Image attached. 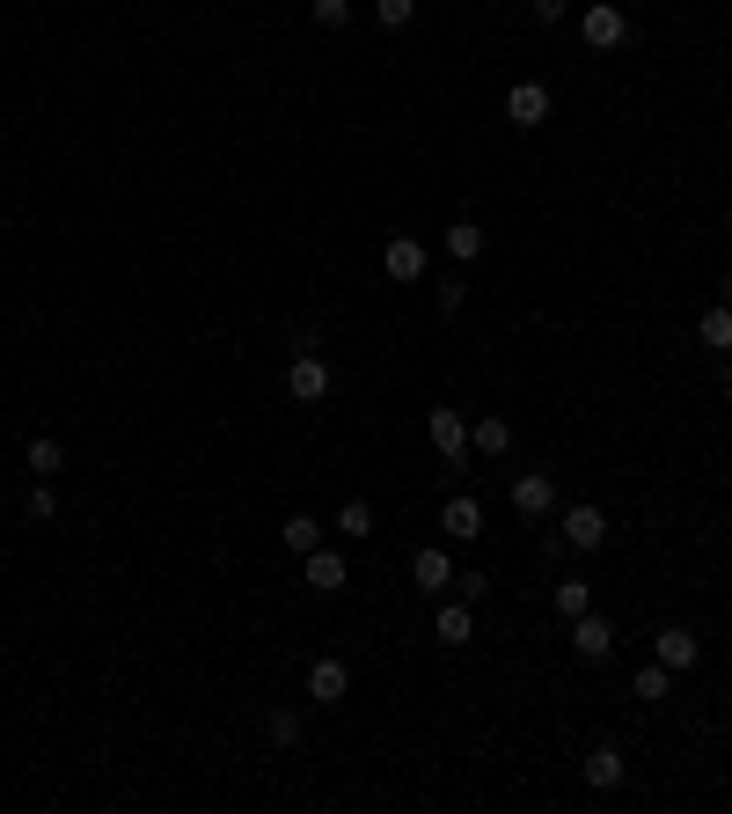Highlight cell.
<instances>
[{
	"mask_svg": "<svg viewBox=\"0 0 732 814\" xmlns=\"http://www.w3.org/2000/svg\"><path fill=\"white\" fill-rule=\"evenodd\" d=\"M52 513H59V499H52V484L37 478V492H30V521H52Z\"/></svg>",
	"mask_w": 732,
	"mask_h": 814,
	"instance_id": "28",
	"label": "cell"
},
{
	"mask_svg": "<svg viewBox=\"0 0 732 814\" xmlns=\"http://www.w3.org/2000/svg\"><path fill=\"white\" fill-rule=\"evenodd\" d=\"M439 529H447V543H476L484 536V507L476 499H447L439 507Z\"/></svg>",
	"mask_w": 732,
	"mask_h": 814,
	"instance_id": "10",
	"label": "cell"
},
{
	"mask_svg": "<svg viewBox=\"0 0 732 814\" xmlns=\"http://www.w3.org/2000/svg\"><path fill=\"white\" fill-rule=\"evenodd\" d=\"M696 337H703V345H711V353H732V308H725V302H718V308H703Z\"/></svg>",
	"mask_w": 732,
	"mask_h": 814,
	"instance_id": "20",
	"label": "cell"
},
{
	"mask_svg": "<svg viewBox=\"0 0 732 814\" xmlns=\"http://www.w3.org/2000/svg\"><path fill=\"white\" fill-rule=\"evenodd\" d=\"M578 778H586L593 793H615V785H623V756H615V748H586V763H578Z\"/></svg>",
	"mask_w": 732,
	"mask_h": 814,
	"instance_id": "13",
	"label": "cell"
},
{
	"mask_svg": "<svg viewBox=\"0 0 732 814\" xmlns=\"http://www.w3.org/2000/svg\"><path fill=\"white\" fill-rule=\"evenodd\" d=\"M433 302H439V316H462V302H469V286H462V279H439V286H433Z\"/></svg>",
	"mask_w": 732,
	"mask_h": 814,
	"instance_id": "26",
	"label": "cell"
},
{
	"mask_svg": "<svg viewBox=\"0 0 732 814\" xmlns=\"http://www.w3.org/2000/svg\"><path fill=\"white\" fill-rule=\"evenodd\" d=\"M345 690H352L345 660H308V697L315 705H345Z\"/></svg>",
	"mask_w": 732,
	"mask_h": 814,
	"instance_id": "9",
	"label": "cell"
},
{
	"mask_svg": "<svg viewBox=\"0 0 732 814\" xmlns=\"http://www.w3.org/2000/svg\"><path fill=\"white\" fill-rule=\"evenodd\" d=\"M22 462H30V478L52 484L59 470H67V448H59V441H30V455H22Z\"/></svg>",
	"mask_w": 732,
	"mask_h": 814,
	"instance_id": "21",
	"label": "cell"
},
{
	"mask_svg": "<svg viewBox=\"0 0 732 814\" xmlns=\"http://www.w3.org/2000/svg\"><path fill=\"white\" fill-rule=\"evenodd\" d=\"M433 631H439V646H469V638H476V609L469 602H447L433 617Z\"/></svg>",
	"mask_w": 732,
	"mask_h": 814,
	"instance_id": "16",
	"label": "cell"
},
{
	"mask_svg": "<svg viewBox=\"0 0 732 814\" xmlns=\"http://www.w3.org/2000/svg\"><path fill=\"white\" fill-rule=\"evenodd\" d=\"M454 587H462V602H469V609L484 602V572H454Z\"/></svg>",
	"mask_w": 732,
	"mask_h": 814,
	"instance_id": "29",
	"label": "cell"
},
{
	"mask_svg": "<svg viewBox=\"0 0 732 814\" xmlns=\"http://www.w3.org/2000/svg\"><path fill=\"white\" fill-rule=\"evenodd\" d=\"M557 536H564V550H601V543H609V513H601V507H572Z\"/></svg>",
	"mask_w": 732,
	"mask_h": 814,
	"instance_id": "3",
	"label": "cell"
},
{
	"mask_svg": "<svg viewBox=\"0 0 732 814\" xmlns=\"http://www.w3.org/2000/svg\"><path fill=\"white\" fill-rule=\"evenodd\" d=\"M315 22H323V30H345V22H352V0H315Z\"/></svg>",
	"mask_w": 732,
	"mask_h": 814,
	"instance_id": "27",
	"label": "cell"
},
{
	"mask_svg": "<svg viewBox=\"0 0 732 814\" xmlns=\"http://www.w3.org/2000/svg\"><path fill=\"white\" fill-rule=\"evenodd\" d=\"M345 580H352V572H345V558L315 543V550H308V587H315V595H337Z\"/></svg>",
	"mask_w": 732,
	"mask_h": 814,
	"instance_id": "14",
	"label": "cell"
},
{
	"mask_svg": "<svg viewBox=\"0 0 732 814\" xmlns=\"http://www.w3.org/2000/svg\"><path fill=\"white\" fill-rule=\"evenodd\" d=\"M264 734H271L279 748H294V742H300V712H294V705H279L271 719H264Z\"/></svg>",
	"mask_w": 732,
	"mask_h": 814,
	"instance_id": "23",
	"label": "cell"
},
{
	"mask_svg": "<svg viewBox=\"0 0 732 814\" xmlns=\"http://www.w3.org/2000/svg\"><path fill=\"white\" fill-rule=\"evenodd\" d=\"M725 404H732V396H725Z\"/></svg>",
	"mask_w": 732,
	"mask_h": 814,
	"instance_id": "32",
	"label": "cell"
},
{
	"mask_svg": "<svg viewBox=\"0 0 732 814\" xmlns=\"http://www.w3.org/2000/svg\"><path fill=\"white\" fill-rule=\"evenodd\" d=\"M425 433H433V448H439L447 462L469 455V419H462V411H433V419H425Z\"/></svg>",
	"mask_w": 732,
	"mask_h": 814,
	"instance_id": "8",
	"label": "cell"
},
{
	"mask_svg": "<svg viewBox=\"0 0 732 814\" xmlns=\"http://www.w3.org/2000/svg\"><path fill=\"white\" fill-rule=\"evenodd\" d=\"M374 529V507H366V499H345V507H337V536H366Z\"/></svg>",
	"mask_w": 732,
	"mask_h": 814,
	"instance_id": "22",
	"label": "cell"
},
{
	"mask_svg": "<svg viewBox=\"0 0 732 814\" xmlns=\"http://www.w3.org/2000/svg\"><path fill=\"white\" fill-rule=\"evenodd\" d=\"M330 382H337V374H330V360H323V353H294V367H286V390H294L300 404H323Z\"/></svg>",
	"mask_w": 732,
	"mask_h": 814,
	"instance_id": "2",
	"label": "cell"
},
{
	"mask_svg": "<svg viewBox=\"0 0 732 814\" xmlns=\"http://www.w3.org/2000/svg\"><path fill=\"white\" fill-rule=\"evenodd\" d=\"M725 235H732V213H725Z\"/></svg>",
	"mask_w": 732,
	"mask_h": 814,
	"instance_id": "31",
	"label": "cell"
},
{
	"mask_svg": "<svg viewBox=\"0 0 732 814\" xmlns=\"http://www.w3.org/2000/svg\"><path fill=\"white\" fill-rule=\"evenodd\" d=\"M630 690L645 697V705H666V690H674V668H666V660H645V668L630 675Z\"/></svg>",
	"mask_w": 732,
	"mask_h": 814,
	"instance_id": "18",
	"label": "cell"
},
{
	"mask_svg": "<svg viewBox=\"0 0 732 814\" xmlns=\"http://www.w3.org/2000/svg\"><path fill=\"white\" fill-rule=\"evenodd\" d=\"M535 16H542V22H557V16H564V0H535Z\"/></svg>",
	"mask_w": 732,
	"mask_h": 814,
	"instance_id": "30",
	"label": "cell"
},
{
	"mask_svg": "<svg viewBox=\"0 0 732 814\" xmlns=\"http://www.w3.org/2000/svg\"><path fill=\"white\" fill-rule=\"evenodd\" d=\"M506 448H513V425H506V419H498V411H484V419H476V425H469V455H484V462H498V455H506Z\"/></svg>",
	"mask_w": 732,
	"mask_h": 814,
	"instance_id": "11",
	"label": "cell"
},
{
	"mask_svg": "<svg viewBox=\"0 0 732 814\" xmlns=\"http://www.w3.org/2000/svg\"><path fill=\"white\" fill-rule=\"evenodd\" d=\"M513 507H521L527 521H535V513H550V507H557V484L542 478V470H527V478H513Z\"/></svg>",
	"mask_w": 732,
	"mask_h": 814,
	"instance_id": "12",
	"label": "cell"
},
{
	"mask_svg": "<svg viewBox=\"0 0 732 814\" xmlns=\"http://www.w3.org/2000/svg\"><path fill=\"white\" fill-rule=\"evenodd\" d=\"M572 654H578V660H609V654H615L609 617H593V609H586V617H572Z\"/></svg>",
	"mask_w": 732,
	"mask_h": 814,
	"instance_id": "6",
	"label": "cell"
},
{
	"mask_svg": "<svg viewBox=\"0 0 732 814\" xmlns=\"http://www.w3.org/2000/svg\"><path fill=\"white\" fill-rule=\"evenodd\" d=\"M410 580H418L425 595H433V587H454V558H447V550H433V543H425L418 558H410Z\"/></svg>",
	"mask_w": 732,
	"mask_h": 814,
	"instance_id": "15",
	"label": "cell"
},
{
	"mask_svg": "<svg viewBox=\"0 0 732 814\" xmlns=\"http://www.w3.org/2000/svg\"><path fill=\"white\" fill-rule=\"evenodd\" d=\"M696 654H703V646H696V631H689V624H666V631L660 638H652V660H666V668H696Z\"/></svg>",
	"mask_w": 732,
	"mask_h": 814,
	"instance_id": "7",
	"label": "cell"
},
{
	"mask_svg": "<svg viewBox=\"0 0 732 814\" xmlns=\"http://www.w3.org/2000/svg\"><path fill=\"white\" fill-rule=\"evenodd\" d=\"M578 30H586L593 52H615V45H630V16H623V8H609V0H593L586 16H578Z\"/></svg>",
	"mask_w": 732,
	"mask_h": 814,
	"instance_id": "1",
	"label": "cell"
},
{
	"mask_svg": "<svg viewBox=\"0 0 732 814\" xmlns=\"http://www.w3.org/2000/svg\"><path fill=\"white\" fill-rule=\"evenodd\" d=\"M279 543L294 550V558H308V550L323 543V521H315V513H286V521H279Z\"/></svg>",
	"mask_w": 732,
	"mask_h": 814,
	"instance_id": "17",
	"label": "cell"
},
{
	"mask_svg": "<svg viewBox=\"0 0 732 814\" xmlns=\"http://www.w3.org/2000/svg\"><path fill=\"white\" fill-rule=\"evenodd\" d=\"M557 609H564V617H586V609H593V587L586 580H557Z\"/></svg>",
	"mask_w": 732,
	"mask_h": 814,
	"instance_id": "24",
	"label": "cell"
},
{
	"mask_svg": "<svg viewBox=\"0 0 732 814\" xmlns=\"http://www.w3.org/2000/svg\"><path fill=\"white\" fill-rule=\"evenodd\" d=\"M506 118L521 125V133H535V125L550 118V89H542V81H513L506 89Z\"/></svg>",
	"mask_w": 732,
	"mask_h": 814,
	"instance_id": "5",
	"label": "cell"
},
{
	"mask_svg": "<svg viewBox=\"0 0 732 814\" xmlns=\"http://www.w3.org/2000/svg\"><path fill=\"white\" fill-rule=\"evenodd\" d=\"M447 257L454 265H476V257H484V228H476V220H454L447 228Z\"/></svg>",
	"mask_w": 732,
	"mask_h": 814,
	"instance_id": "19",
	"label": "cell"
},
{
	"mask_svg": "<svg viewBox=\"0 0 732 814\" xmlns=\"http://www.w3.org/2000/svg\"><path fill=\"white\" fill-rule=\"evenodd\" d=\"M374 16H382L388 30H410V22H418V0H374Z\"/></svg>",
	"mask_w": 732,
	"mask_h": 814,
	"instance_id": "25",
	"label": "cell"
},
{
	"mask_svg": "<svg viewBox=\"0 0 732 814\" xmlns=\"http://www.w3.org/2000/svg\"><path fill=\"white\" fill-rule=\"evenodd\" d=\"M382 272H388L396 286H418V279H425V243H418V235H396V243L382 249Z\"/></svg>",
	"mask_w": 732,
	"mask_h": 814,
	"instance_id": "4",
	"label": "cell"
}]
</instances>
